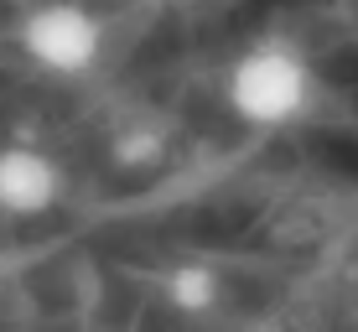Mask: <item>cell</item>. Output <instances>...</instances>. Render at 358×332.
<instances>
[{
	"label": "cell",
	"instance_id": "4",
	"mask_svg": "<svg viewBox=\"0 0 358 332\" xmlns=\"http://www.w3.org/2000/svg\"><path fill=\"white\" fill-rule=\"evenodd\" d=\"M166 301L182 312H208L218 301V275L208 265H177L166 275Z\"/></svg>",
	"mask_w": 358,
	"mask_h": 332
},
{
	"label": "cell",
	"instance_id": "1",
	"mask_svg": "<svg viewBox=\"0 0 358 332\" xmlns=\"http://www.w3.org/2000/svg\"><path fill=\"white\" fill-rule=\"evenodd\" d=\"M224 104L255 130H280L312 104V68H306V57L291 42L265 36V42L244 47L229 63Z\"/></svg>",
	"mask_w": 358,
	"mask_h": 332
},
{
	"label": "cell",
	"instance_id": "3",
	"mask_svg": "<svg viewBox=\"0 0 358 332\" xmlns=\"http://www.w3.org/2000/svg\"><path fill=\"white\" fill-rule=\"evenodd\" d=\"M68 177L36 145H6L0 151V218H47L63 198Z\"/></svg>",
	"mask_w": 358,
	"mask_h": 332
},
{
	"label": "cell",
	"instance_id": "2",
	"mask_svg": "<svg viewBox=\"0 0 358 332\" xmlns=\"http://www.w3.org/2000/svg\"><path fill=\"white\" fill-rule=\"evenodd\" d=\"M21 52L47 73H89L104 52V21L78 0H36L16 27Z\"/></svg>",
	"mask_w": 358,
	"mask_h": 332
}]
</instances>
